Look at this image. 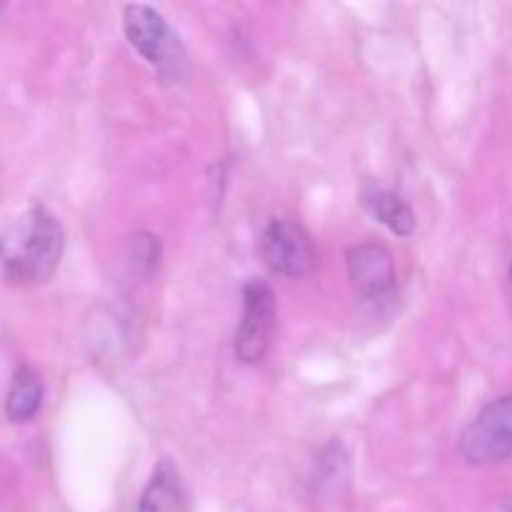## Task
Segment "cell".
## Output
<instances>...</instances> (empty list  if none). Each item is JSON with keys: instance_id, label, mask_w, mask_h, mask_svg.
Listing matches in <instances>:
<instances>
[{"instance_id": "obj_8", "label": "cell", "mask_w": 512, "mask_h": 512, "mask_svg": "<svg viewBox=\"0 0 512 512\" xmlns=\"http://www.w3.org/2000/svg\"><path fill=\"white\" fill-rule=\"evenodd\" d=\"M40 403H43V383L38 373L28 365H20L10 383L8 400H5V415L13 423H28L38 415Z\"/></svg>"}, {"instance_id": "obj_5", "label": "cell", "mask_w": 512, "mask_h": 512, "mask_svg": "<svg viewBox=\"0 0 512 512\" xmlns=\"http://www.w3.org/2000/svg\"><path fill=\"white\" fill-rule=\"evenodd\" d=\"M275 295L263 280H248L243 288V320L235 333V355L243 363H260L268 353L275 328Z\"/></svg>"}, {"instance_id": "obj_3", "label": "cell", "mask_w": 512, "mask_h": 512, "mask_svg": "<svg viewBox=\"0 0 512 512\" xmlns=\"http://www.w3.org/2000/svg\"><path fill=\"white\" fill-rule=\"evenodd\" d=\"M460 458L468 465H490L512 455V395L485 405L458 440Z\"/></svg>"}, {"instance_id": "obj_11", "label": "cell", "mask_w": 512, "mask_h": 512, "mask_svg": "<svg viewBox=\"0 0 512 512\" xmlns=\"http://www.w3.org/2000/svg\"><path fill=\"white\" fill-rule=\"evenodd\" d=\"M510 280H512V263H510Z\"/></svg>"}, {"instance_id": "obj_7", "label": "cell", "mask_w": 512, "mask_h": 512, "mask_svg": "<svg viewBox=\"0 0 512 512\" xmlns=\"http://www.w3.org/2000/svg\"><path fill=\"white\" fill-rule=\"evenodd\" d=\"M138 512H185V490L180 483V473L168 458L155 465L153 478L138 503Z\"/></svg>"}, {"instance_id": "obj_6", "label": "cell", "mask_w": 512, "mask_h": 512, "mask_svg": "<svg viewBox=\"0 0 512 512\" xmlns=\"http://www.w3.org/2000/svg\"><path fill=\"white\" fill-rule=\"evenodd\" d=\"M348 275L360 295L368 300H385L395 293V265L388 248L378 243H360L348 248Z\"/></svg>"}, {"instance_id": "obj_9", "label": "cell", "mask_w": 512, "mask_h": 512, "mask_svg": "<svg viewBox=\"0 0 512 512\" xmlns=\"http://www.w3.org/2000/svg\"><path fill=\"white\" fill-rule=\"evenodd\" d=\"M363 205L373 218H378L385 228L393 230L395 235H410L415 230V213L400 195L390 190H365Z\"/></svg>"}, {"instance_id": "obj_1", "label": "cell", "mask_w": 512, "mask_h": 512, "mask_svg": "<svg viewBox=\"0 0 512 512\" xmlns=\"http://www.w3.org/2000/svg\"><path fill=\"white\" fill-rule=\"evenodd\" d=\"M65 250V230L45 205L35 203L0 233V265L13 283L35 285L55 275Z\"/></svg>"}, {"instance_id": "obj_2", "label": "cell", "mask_w": 512, "mask_h": 512, "mask_svg": "<svg viewBox=\"0 0 512 512\" xmlns=\"http://www.w3.org/2000/svg\"><path fill=\"white\" fill-rule=\"evenodd\" d=\"M123 30L130 45L163 75L175 73L183 65L185 50L178 35L168 25V20L155 8L143 3L125 5Z\"/></svg>"}, {"instance_id": "obj_10", "label": "cell", "mask_w": 512, "mask_h": 512, "mask_svg": "<svg viewBox=\"0 0 512 512\" xmlns=\"http://www.w3.org/2000/svg\"><path fill=\"white\" fill-rule=\"evenodd\" d=\"M130 258L145 275L153 273L160 263V240L150 233H138L130 238Z\"/></svg>"}, {"instance_id": "obj_4", "label": "cell", "mask_w": 512, "mask_h": 512, "mask_svg": "<svg viewBox=\"0 0 512 512\" xmlns=\"http://www.w3.org/2000/svg\"><path fill=\"white\" fill-rule=\"evenodd\" d=\"M260 255L273 273L285 278H303L318 265V250L308 230L290 218L270 220L260 240Z\"/></svg>"}]
</instances>
